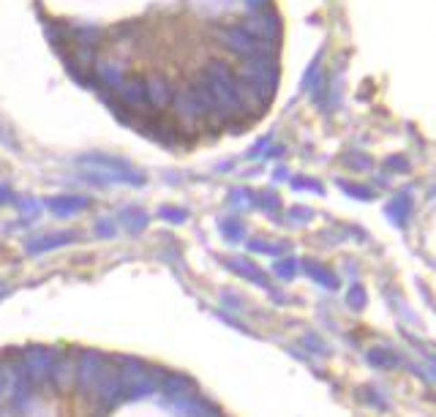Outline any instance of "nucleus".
<instances>
[{"instance_id":"obj_1","label":"nucleus","mask_w":436,"mask_h":417,"mask_svg":"<svg viewBox=\"0 0 436 417\" xmlns=\"http://www.w3.org/2000/svg\"><path fill=\"white\" fill-rule=\"evenodd\" d=\"M93 71H96V79L101 85L118 90L125 82V77H128V60L118 57V55H104V57H96Z\"/></svg>"},{"instance_id":"obj_2","label":"nucleus","mask_w":436,"mask_h":417,"mask_svg":"<svg viewBox=\"0 0 436 417\" xmlns=\"http://www.w3.org/2000/svg\"><path fill=\"white\" fill-rule=\"evenodd\" d=\"M169 106H172L174 118L183 123V126H199V123L208 121V112L194 99L191 87L189 90H177L172 96V104Z\"/></svg>"},{"instance_id":"obj_3","label":"nucleus","mask_w":436,"mask_h":417,"mask_svg":"<svg viewBox=\"0 0 436 417\" xmlns=\"http://www.w3.org/2000/svg\"><path fill=\"white\" fill-rule=\"evenodd\" d=\"M55 363H57V352L47 347H28L25 349V368L30 371L35 382H47L52 377Z\"/></svg>"},{"instance_id":"obj_4","label":"nucleus","mask_w":436,"mask_h":417,"mask_svg":"<svg viewBox=\"0 0 436 417\" xmlns=\"http://www.w3.org/2000/svg\"><path fill=\"white\" fill-rule=\"evenodd\" d=\"M104 357L99 355V352H82L79 355V377H77V384H79V390L87 393V396H93L96 393V384L101 379V374H104Z\"/></svg>"},{"instance_id":"obj_5","label":"nucleus","mask_w":436,"mask_h":417,"mask_svg":"<svg viewBox=\"0 0 436 417\" xmlns=\"http://www.w3.org/2000/svg\"><path fill=\"white\" fill-rule=\"evenodd\" d=\"M118 101L131 112H147V90H145V79L142 77H125V82L118 87Z\"/></svg>"},{"instance_id":"obj_6","label":"nucleus","mask_w":436,"mask_h":417,"mask_svg":"<svg viewBox=\"0 0 436 417\" xmlns=\"http://www.w3.org/2000/svg\"><path fill=\"white\" fill-rule=\"evenodd\" d=\"M216 41L237 55H254L257 52V38L248 33L245 28H218Z\"/></svg>"},{"instance_id":"obj_7","label":"nucleus","mask_w":436,"mask_h":417,"mask_svg":"<svg viewBox=\"0 0 436 417\" xmlns=\"http://www.w3.org/2000/svg\"><path fill=\"white\" fill-rule=\"evenodd\" d=\"M77 377H79V357L74 352L57 355V363H55L52 371V379L57 384V390H63V393L74 390L77 387Z\"/></svg>"},{"instance_id":"obj_8","label":"nucleus","mask_w":436,"mask_h":417,"mask_svg":"<svg viewBox=\"0 0 436 417\" xmlns=\"http://www.w3.org/2000/svg\"><path fill=\"white\" fill-rule=\"evenodd\" d=\"M145 90H147V104H150V109H169L174 90L164 74H150L145 79Z\"/></svg>"},{"instance_id":"obj_9","label":"nucleus","mask_w":436,"mask_h":417,"mask_svg":"<svg viewBox=\"0 0 436 417\" xmlns=\"http://www.w3.org/2000/svg\"><path fill=\"white\" fill-rule=\"evenodd\" d=\"M90 205L87 196H71V194H60V196H52L50 199V208L57 213V216H74L79 210H85Z\"/></svg>"},{"instance_id":"obj_10","label":"nucleus","mask_w":436,"mask_h":417,"mask_svg":"<svg viewBox=\"0 0 436 417\" xmlns=\"http://www.w3.org/2000/svg\"><path fill=\"white\" fill-rule=\"evenodd\" d=\"M71 60L77 63V71H79V77H82V71L93 69V63H96V47H74ZM82 79H85V77H82Z\"/></svg>"},{"instance_id":"obj_11","label":"nucleus","mask_w":436,"mask_h":417,"mask_svg":"<svg viewBox=\"0 0 436 417\" xmlns=\"http://www.w3.org/2000/svg\"><path fill=\"white\" fill-rule=\"evenodd\" d=\"M232 270H237V273H243V276H248L251 281H257V284H264V276H262L259 270L251 265V262H245V260H232L227 262Z\"/></svg>"},{"instance_id":"obj_12","label":"nucleus","mask_w":436,"mask_h":417,"mask_svg":"<svg viewBox=\"0 0 436 417\" xmlns=\"http://www.w3.org/2000/svg\"><path fill=\"white\" fill-rule=\"evenodd\" d=\"M368 360L374 365H379V368H393V365L398 363V357L393 352H387V349H371L368 352Z\"/></svg>"},{"instance_id":"obj_13","label":"nucleus","mask_w":436,"mask_h":417,"mask_svg":"<svg viewBox=\"0 0 436 417\" xmlns=\"http://www.w3.org/2000/svg\"><path fill=\"white\" fill-rule=\"evenodd\" d=\"M121 221H123V226L131 229V232H137V229H142V226L147 224V218H145L142 210H125L121 216Z\"/></svg>"},{"instance_id":"obj_14","label":"nucleus","mask_w":436,"mask_h":417,"mask_svg":"<svg viewBox=\"0 0 436 417\" xmlns=\"http://www.w3.org/2000/svg\"><path fill=\"white\" fill-rule=\"evenodd\" d=\"M306 270H308V273H314L319 284H328V287H335V278H332V273H330V270H325L322 265H316V262H306Z\"/></svg>"},{"instance_id":"obj_15","label":"nucleus","mask_w":436,"mask_h":417,"mask_svg":"<svg viewBox=\"0 0 436 417\" xmlns=\"http://www.w3.org/2000/svg\"><path fill=\"white\" fill-rule=\"evenodd\" d=\"M74 238L71 235H63V238H44V240H38V243L30 245V251H44V248H57V245H66L71 243Z\"/></svg>"},{"instance_id":"obj_16","label":"nucleus","mask_w":436,"mask_h":417,"mask_svg":"<svg viewBox=\"0 0 436 417\" xmlns=\"http://www.w3.org/2000/svg\"><path fill=\"white\" fill-rule=\"evenodd\" d=\"M161 218H167V221H172V224H183V221H186V210L161 208Z\"/></svg>"},{"instance_id":"obj_17","label":"nucleus","mask_w":436,"mask_h":417,"mask_svg":"<svg viewBox=\"0 0 436 417\" xmlns=\"http://www.w3.org/2000/svg\"><path fill=\"white\" fill-rule=\"evenodd\" d=\"M295 270H297V265L292 260H286V262H279L276 265V273L284 278H289V276H295Z\"/></svg>"},{"instance_id":"obj_18","label":"nucleus","mask_w":436,"mask_h":417,"mask_svg":"<svg viewBox=\"0 0 436 417\" xmlns=\"http://www.w3.org/2000/svg\"><path fill=\"white\" fill-rule=\"evenodd\" d=\"M96 232H101L104 238H112V232H115V224H112V221H99V224H96Z\"/></svg>"},{"instance_id":"obj_19","label":"nucleus","mask_w":436,"mask_h":417,"mask_svg":"<svg viewBox=\"0 0 436 417\" xmlns=\"http://www.w3.org/2000/svg\"><path fill=\"white\" fill-rule=\"evenodd\" d=\"M349 297H352V306H354V308H360V306H363V289H357V287H354Z\"/></svg>"},{"instance_id":"obj_20","label":"nucleus","mask_w":436,"mask_h":417,"mask_svg":"<svg viewBox=\"0 0 436 417\" xmlns=\"http://www.w3.org/2000/svg\"><path fill=\"white\" fill-rule=\"evenodd\" d=\"M9 199V189L6 186H0V202H6Z\"/></svg>"},{"instance_id":"obj_21","label":"nucleus","mask_w":436,"mask_h":417,"mask_svg":"<svg viewBox=\"0 0 436 417\" xmlns=\"http://www.w3.org/2000/svg\"><path fill=\"white\" fill-rule=\"evenodd\" d=\"M248 3H251V6H259V3H264V0H248Z\"/></svg>"}]
</instances>
